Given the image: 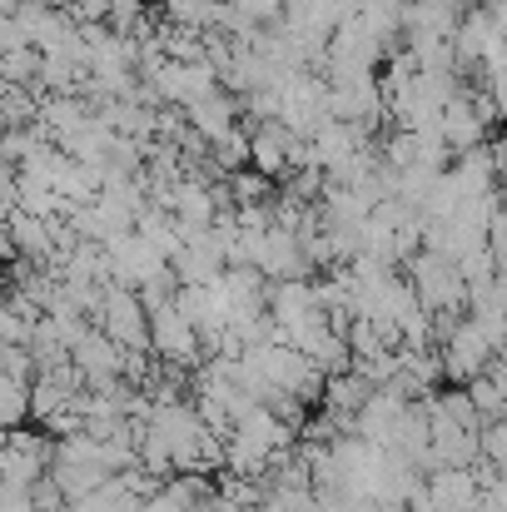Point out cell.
Wrapping results in <instances>:
<instances>
[{
	"mask_svg": "<svg viewBox=\"0 0 507 512\" xmlns=\"http://www.w3.org/2000/svg\"><path fill=\"white\" fill-rule=\"evenodd\" d=\"M488 358H493V343H488V334H483L478 324H463V329H453V334H448L443 368H448L453 378H478Z\"/></svg>",
	"mask_w": 507,
	"mask_h": 512,
	"instance_id": "cell-1",
	"label": "cell"
}]
</instances>
